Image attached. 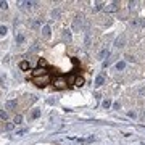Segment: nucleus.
Masks as SVG:
<instances>
[{
    "mask_svg": "<svg viewBox=\"0 0 145 145\" xmlns=\"http://www.w3.org/2000/svg\"><path fill=\"white\" fill-rule=\"evenodd\" d=\"M32 82L35 84V86H37V87H40V89H44L45 86H47V84L48 82H50V76H40V77H32Z\"/></svg>",
    "mask_w": 145,
    "mask_h": 145,
    "instance_id": "f257e3e1",
    "label": "nucleus"
},
{
    "mask_svg": "<svg viewBox=\"0 0 145 145\" xmlns=\"http://www.w3.org/2000/svg\"><path fill=\"white\" fill-rule=\"evenodd\" d=\"M53 86H55L57 90H61V89H65L68 86V82H66L65 77H57V79H53Z\"/></svg>",
    "mask_w": 145,
    "mask_h": 145,
    "instance_id": "f03ea898",
    "label": "nucleus"
},
{
    "mask_svg": "<svg viewBox=\"0 0 145 145\" xmlns=\"http://www.w3.org/2000/svg\"><path fill=\"white\" fill-rule=\"evenodd\" d=\"M124 45H126V35H124V34H121L119 37H116V40H114V47L123 48Z\"/></svg>",
    "mask_w": 145,
    "mask_h": 145,
    "instance_id": "7ed1b4c3",
    "label": "nucleus"
},
{
    "mask_svg": "<svg viewBox=\"0 0 145 145\" xmlns=\"http://www.w3.org/2000/svg\"><path fill=\"white\" fill-rule=\"evenodd\" d=\"M48 74V71L45 68H35L32 71V77H40V76H47Z\"/></svg>",
    "mask_w": 145,
    "mask_h": 145,
    "instance_id": "20e7f679",
    "label": "nucleus"
},
{
    "mask_svg": "<svg viewBox=\"0 0 145 145\" xmlns=\"http://www.w3.org/2000/svg\"><path fill=\"white\" fill-rule=\"evenodd\" d=\"M118 2H113V3H110V5H106L105 7V11L106 13H114V11H118Z\"/></svg>",
    "mask_w": 145,
    "mask_h": 145,
    "instance_id": "39448f33",
    "label": "nucleus"
},
{
    "mask_svg": "<svg viewBox=\"0 0 145 145\" xmlns=\"http://www.w3.org/2000/svg\"><path fill=\"white\" fill-rule=\"evenodd\" d=\"M50 26L48 24H45L44 28H42V35H44V39H50Z\"/></svg>",
    "mask_w": 145,
    "mask_h": 145,
    "instance_id": "423d86ee",
    "label": "nucleus"
},
{
    "mask_svg": "<svg viewBox=\"0 0 145 145\" xmlns=\"http://www.w3.org/2000/svg\"><path fill=\"white\" fill-rule=\"evenodd\" d=\"M108 57H110V50H108V48H103V50L98 53V60H100V61H103V60L108 58Z\"/></svg>",
    "mask_w": 145,
    "mask_h": 145,
    "instance_id": "0eeeda50",
    "label": "nucleus"
},
{
    "mask_svg": "<svg viewBox=\"0 0 145 145\" xmlns=\"http://www.w3.org/2000/svg\"><path fill=\"white\" fill-rule=\"evenodd\" d=\"M103 82H105V76L103 74H98V76H97V79H95V87L103 86Z\"/></svg>",
    "mask_w": 145,
    "mask_h": 145,
    "instance_id": "6e6552de",
    "label": "nucleus"
},
{
    "mask_svg": "<svg viewBox=\"0 0 145 145\" xmlns=\"http://www.w3.org/2000/svg\"><path fill=\"white\" fill-rule=\"evenodd\" d=\"M81 26H82V16H77L76 20H74V24H72V28H74V29H81Z\"/></svg>",
    "mask_w": 145,
    "mask_h": 145,
    "instance_id": "1a4fd4ad",
    "label": "nucleus"
},
{
    "mask_svg": "<svg viewBox=\"0 0 145 145\" xmlns=\"http://www.w3.org/2000/svg\"><path fill=\"white\" fill-rule=\"evenodd\" d=\"M15 40H16V44H23V42L26 40V37H24L23 32H18V34L15 35Z\"/></svg>",
    "mask_w": 145,
    "mask_h": 145,
    "instance_id": "9d476101",
    "label": "nucleus"
},
{
    "mask_svg": "<svg viewBox=\"0 0 145 145\" xmlns=\"http://www.w3.org/2000/svg\"><path fill=\"white\" fill-rule=\"evenodd\" d=\"M5 108H7V110H15V108H16V100H8L7 105H5Z\"/></svg>",
    "mask_w": 145,
    "mask_h": 145,
    "instance_id": "9b49d317",
    "label": "nucleus"
},
{
    "mask_svg": "<svg viewBox=\"0 0 145 145\" xmlns=\"http://www.w3.org/2000/svg\"><path fill=\"white\" fill-rule=\"evenodd\" d=\"M103 7H105V3H103V2H95V3H94V7H92V10H94V11H100Z\"/></svg>",
    "mask_w": 145,
    "mask_h": 145,
    "instance_id": "f8f14e48",
    "label": "nucleus"
},
{
    "mask_svg": "<svg viewBox=\"0 0 145 145\" xmlns=\"http://www.w3.org/2000/svg\"><path fill=\"white\" fill-rule=\"evenodd\" d=\"M13 123H15V126H18V124H23V116H21V114H15Z\"/></svg>",
    "mask_w": 145,
    "mask_h": 145,
    "instance_id": "ddd939ff",
    "label": "nucleus"
},
{
    "mask_svg": "<svg viewBox=\"0 0 145 145\" xmlns=\"http://www.w3.org/2000/svg\"><path fill=\"white\" fill-rule=\"evenodd\" d=\"M63 39L71 42V31H69V29H65V31H63Z\"/></svg>",
    "mask_w": 145,
    "mask_h": 145,
    "instance_id": "4468645a",
    "label": "nucleus"
},
{
    "mask_svg": "<svg viewBox=\"0 0 145 145\" xmlns=\"http://www.w3.org/2000/svg\"><path fill=\"white\" fill-rule=\"evenodd\" d=\"M84 82H86V81H84V77H82V76H77V77H76V82H74V86L81 87V86H84Z\"/></svg>",
    "mask_w": 145,
    "mask_h": 145,
    "instance_id": "2eb2a0df",
    "label": "nucleus"
},
{
    "mask_svg": "<svg viewBox=\"0 0 145 145\" xmlns=\"http://www.w3.org/2000/svg\"><path fill=\"white\" fill-rule=\"evenodd\" d=\"M8 118H10V114H8V111H7V110H0V119L7 121Z\"/></svg>",
    "mask_w": 145,
    "mask_h": 145,
    "instance_id": "dca6fc26",
    "label": "nucleus"
},
{
    "mask_svg": "<svg viewBox=\"0 0 145 145\" xmlns=\"http://www.w3.org/2000/svg\"><path fill=\"white\" fill-rule=\"evenodd\" d=\"M40 116V110H39V108H34V111L31 113V119H37Z\"/></svg>",
    "mask_w": 145,
    "mask_h": 145,
    "instance_id": "f3484780",
    "label": "nucleus"
},
{
    "mask_svg": "<svg viewBox=\"0 0 145 145\" xmlns=\"http://www.w3.org/2000/svg\"><path fill=\"white\" fill-rule=\"evenodd\" d=\"M20 69H23V71L29 69V61H26V60H24V61H21V63H20Z\"/></svg>",
    "mask_w": 145,
    "mask_h": 145,
    "instance_id": "a211bd4d",
    "label": "nucleus"
},
{
    "mask_svg": "<svg viewBox=\"0 0 145 145\" xmlns=\"http://www.w3.org/2000/svg\"><path fill=\"white\" fill-rule=\"evenodd\" d=\"M3 129L5 131H13L15 129V123H7V124L3 126Z\"/></svg>",
    "mask_w": 145,
    "mask_h": 145,
    "instance_id": "6ab92c4d",
    "label": "nucleus"
},
{
    "mask_svg": "<svg viewBox=\"0 0 145 145\" xmlns=\"http://www.w3.org/2000/svg\"><path fill=\"white\" fill-rule=\"evenodd\" d=\"M113 103H111V100L110 98H106V100H103V102H102V106H103V108H110Z\"/></svg>",
    "mask_w": 145,
    "mask_h": 145,
    "instance_id": "aec40b11",
    "label": "nucleus"
},
{
    "mask_svg": "<svg viewBox=\"0 0 145 145\" xmlns=\"http://www.w3.org/2000/svg\"><path fill=\"white\" fill-rule=\"evenodd\" d=\"M140 24H145V23H143V21H140V20H134V21L131 23V26H132V28H139Z\"/></svg>",
    "mask_w": 145,
    "mask_h": 145,
    "instance_id": "412c9836",
    "label": "nucleus"
},
{
    "mask_svg": "<svg viewBox=\"0 0 145 145\" xmlns=\"http://www.w3.org/2000/svg\"><path fill=\"white\" fill-rule=\"evenodd\" d=\"M126 68V61H118L116 63V69L119 71V69H124Z\"/></svg>",
    "mask_w": 145,
    "mask_h": 145,
    "instance_id": "4be33fe9",
    "label": "nucleus"
},
{
    "mask_svg": "<svg viewBox=\"0 0 145 145\" xmlns=\"http://www.w3.org/2000/svg\"><path fill=\"white\" fill-rule=\"evenodd\" d=\"M47 66V60L45 58H39V68H45Z\"/></svg>",
    "mask_w": 145,
    "mask_h": 145,
    "instance_id": "5701e85b",
    "label": "nucleus"
},
{
    "mask_svg": "<svg viewBox=\"0 0 145 145\" xmlns=\"http://www.w3.org/2000/svg\"><path fill=\"white\" fill-rule=\"evenodd\" d=\"M7 32H8L7 26H0V35H7Z\"/></svg>",
    "mask_w": 145,
    "mask_h": 145,
    "instance_id": "b1692460",
    "label": "nucleus"
},
{
    "mask_svg": "<svg viewBox=\"0 0 145 145\" xmlns=\"http://www.w3.org/2000/svg\"><path fill=\"white\" fill-rule=\"evenodd\" d=\"M52 16L55 18V20H58V18H60V10H53L52 11Z\"/></svg>",
    "mask_w": 145,
    "mask_h": 145,
    "instance_id": "393cba45",
    "label": "nucleus"
},
{
    "mask_svg": "<svg viewBox=\"0 0 145 145\" xmlns=\"http://www.w3.org/2000/svg\"><path fill=\"white\" fill-rule=\"evenodd\" d=\"M66 82H68V84H74V82H76V77H74V76H69L68 79H66Z\"/></svg>",
    "mask_w": 145,
    "mask_h": 145,
    "instance_id": "a878e982",
    "label": "nucleus"
},
{
    "mask_svg": "<svg viewBox=\"0 0 145 145\" xmlns=\"http://www.w3.org/2000/svg\"><path fill=\"white\" fill-rule=\"evenodd\" d=\"M0 8L7 10V8H8V3H7V2H0Z\"/></svg>",
    "mask_w": 145,
    "mask_h": 145,
    "instance_id": "bb28decb",
    "label": "nucleus"
},
{
    "mask_svg": "<svg viewBox=\"0 0 145 145\" xmlns=\"http://www.w3.org/2000/svg\"><path fill=\"white\" fill-rule=\"evenodd\" d=\"M128 114H129V116H131V118H137V113H135V111H129Z\"/></svg>",
    "mask_w": 145,
    "mask_h": 145,
    "instance_id": "cd10ccee",
    "label": "nucleus"
},
{
    "mask_svg": "<svg viewBox=\"0 0 145 145\" xmlns=\"http://www.w3.org/2000/svg\"><path fill=\"white\" fill-rule=\"evenodd\" d=\"M113 108H114V110H119V108H121V103H118V102H116V103H113Z\"/></svg>",
    "mask_w": 145,
    "mask_h": 145,
    "instance_id": "c85d7f7f",
    "label": "nucleus"
},
{
    "mask_svg": "<svg viewBox=\"0 0 145 145\" xmlns=\"http://www.w3.org/2000/svg\"><path fill=\"white\" fill-rule=\"evenodd\" d=\"M139 94H140V95H145V87H140V89H139Z\"/></svg>",
    "mask_w": 145,
    "mask_h": 145,
    "instance_id": "c756f323",
    "label": "nucleus"
},
{
    "mask_svg": "<svg viewBox=\"0 0 145 145\" xmlns=\"http://www.w3.org/2000/svg\"><path fill=\"white\" fill-rule=\"evenodd\" d=\"M126 60H128V61H134V57H131V55H126Z\"/></svg>",
    "mask_w": 145,
    "mask_h": 145,
    "instance_id": "7c9ffc66",
    "label": "nucleus"
}]
</instances>
